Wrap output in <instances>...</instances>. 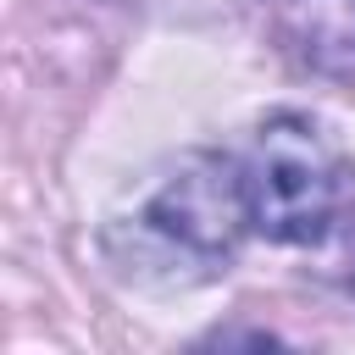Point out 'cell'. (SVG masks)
Instances as JSON below:
<instances>
[{
  "label": "cell",
  "instance_id": "cell-2",
  "mask_svg": "<svg viewBox=\"0 0 355 355\" xmlns=\"http://www.w3.org/2000/svg\"><path fill=\"white\" fill-rule=\"evenodd\" d=\"M144 227L166 244H178L194 261H227L239 233L250 227L244 211V178L227 155H189L144 205Z\"/></svg>",
  "mask_w": 355,
  "mask_h": 355
},
{
  "label": "cell",
  "instance_id": "cell-1",
  "mask_svg": "<svg viewBox=\"0 0 355 355\" xmlns=\"http://www.w3.org/2000/svg\"><path fill=\"white\" fill-rule=\"evenodd\" d=\"M250 227L272 244H322L338 216L344 166L311 116H272L239 161Z\"/></svg>",
  "mask_w": 355,
  "mask_h": 355
},
{
  "label": "cell",
  "instance_id": "cell-3",
  "mask_svg": "<svg viewBox=\"0 0 355 355\" xmlns=\"http://www.w3.org/2000/svg\"><path fill=\"white\" fill-rule=\"evenodd\" d=\"M294 33L316 67H355V0H294Z\"/></svg>",
  "mask_w": 355,
  "mask_h": 355
}]
</instances>
